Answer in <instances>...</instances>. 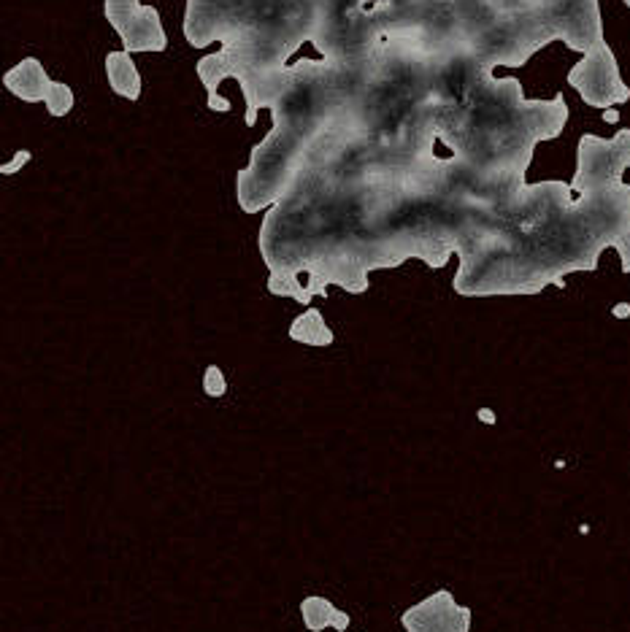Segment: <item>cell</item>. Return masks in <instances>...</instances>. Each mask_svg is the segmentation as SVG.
<instances>
[{
  "mask_svg": "<svg viewBox=\"0 0 630 632\" xmlns=\"http://www.w3.org/2000/svg\"><path fill=\"white\" fill-rule=\"evenodd\" d=\"M630 168V130L620 127L614 138H598L585 133L576 149V173L571 181L574 192H593L622 184V173Z\"/></svg>",
  "mask_w": 630,
  "mask_h": 632,
  "instance_id": "1",
  "label": "cell"
},
{
  "mask_svg": "<svg viewBox=\"0 0 630 632\" xmlns=\"http://www.w3.org/2000/svg\"><path fill=\"white\" fill-rule=\"evenodd\" d=\"M566 79L579 92V98L585 100L587 106H593V109L606 111L630 100V87L622 82L617 57H614L612 46L606 44V41H598L568 71Z\"/></svg>",
  "mask_w": 630,
  "mask_h": 632,
  "instance_id": "2",
  "label": "cell"
},
{
  "mask_svg": "<svg viewBox=\"0 0 630 632\" xmlns=\"http://www.w3.org/2000/svg\"><path fill=\"white\" fill-rule=\"evenodd\" d=\"M541 19L549 36L563 41L568 49L587 55L598 41H603V19L598 0H544Z\"/></svg>",
  "mask_w": 630,
  "mask_h": 632,
  "instance_id": "3",
  "label": "cell"
},
{
  "mask_svg": "<svg viewBox=\"0 0 630 632\" xmlns=\"http://www.w3.org/2000/svg\"><path fill=\"white\" fill-rule=\"evenodd\" d=\"M103 14L111 28L119 33L125 52L130 55L168 49L163 19L155 6H144L141 0H103Z\"/></svg>",
  "mask_w": 630,
  "mask_h": 632,
  "instance_id": "4",
  "label": "cell"
},
{
  "mask_svg": "<svg viewBox=\"0 0 630 632\" xmlns=\"http://www.w3.org/2000/svg\"><path fill=\"white\" fill-rule=\"evenodd\" d=\"M474 614L460 605L449 589H439L430 597L406 608L401 624L406 632H471Z\"/></svg>",
  "mask_w": 630,
  "mask_h": 632,
  "instance_id": "5",
  "label": "cell"
},
{
  "mask_svg": "<svg viewBox=\"0 0 630 632\" xmlns=\"http://www.w3.org/2000/svg\"><path fill=\"white\" fill-rule=\"evenodd\" d=\"M3 84L11 95H17L25 103H44L49 90H52V79L46 76L38 57H25L22 63L9 68L3 73Z\"/></svg>",
  "mask_w": 630,
  "mask_h": 632,
  "instance_id": "6",
  "label": "cell"
},
{
  "mask_svg": "<svg viewBox=\"0 0 630 632\" xmlns=\"http://www.w3.org/2000/svg\"><path fill=\"white\" fill-rule=\"evenodd\" d=\"M103 68H106V79H109V87L114 95L125 100H138L141 98V73H138L133 57L125 49L119 52H109L106 60H103Z\"/></svg>",
  "mask_w": 630,
  "mask_h": 632,
  "instance_id": "7",
  "label": "cell"
},
{
  "mask_svg": "<svg viewBox=\"0 0 630 632\" xmlns=\"http://www.w3.org/2000/svg\"><path fill=\"white\" fill-rule=\"evenodd\" d=\"M301 616L309 632H322V630H328V627H333V630H338V632H347V627H349L347 611H341V608H336V605L330 603L328 597H320V595L303 597Z\"/></svg>",
  "mask_w": 630,
  "mask_h": 632,
  "instance_id": "8",
  "label": "cell"
},
{
  "mask_svg": "<svg viewBox=\"0 0 630 632\" xmlns=\"http://www.w3.org/2000/svg\"><path fill=\"white\" fill-rule=\"evenodd\" d=\"M290 338L303 346H330L336 341V335L320 314V308H306L301 316H295L290 325Z\"/></svg>",
  "mask_w": 630,
  "mask_h": 632,
  "instance_id": "9",
  "label": "cell"
},
{
  "mask_svg": "<svg viewBox=\"0 0 630 632\" xmlns=\"http://www.w3.org/2000/svg\"><path fill=\"white\" fill-rule=\"evenodd\" d=\"M74 90L65 82H52V90L46 95L44 106L49 111V117H65L74 109Z\"/></svg>",
  "mask_w": 630,
  "mask_h": 632,
  "instance_id": "10",
  "label": "cell"
},
{
  "mask_svg": "<svg viewBox=\"0 0 630 632\" xmlns=\"http://www.w3.org/2000/svg\"><path fill=\"white\" fill-rule=\"evenodd\" d=\"M487 3H490V9L495 14H501L506 19H517L525 17V14H533L544 0H487Z\"/></svg>",
  "mask_w": 630,
  "mask_h": 632,
  "instance_id": "11",
  "label": "cell"
},
{
  "mask_svg": "<svg viewBox=\"0 0 630 632\" xmlns=\"http://www.w3.org/2000/svg\"><path fill=\"white\" fill-rule=\"evenodd\" d=\"M203 392L209 395V398H222L225 392H228V379H225V373H222L220 365H209L206 373H203Z\"/></svg>",
  "mask_w": 630,
  "mask_h": 632,
  "instance_id": "12",
  "label": "cell"
},
{
  "mask_svg": "<svg viewBox=\"0 0 630 632\" xmlns=\"http://www.w3.org/2000/svg\"><path fill=\"white\" fill-rule=\"evenodd\" d=\"M30 160H33V154H30V149H19V152L14 154V157H11L9 163L0 165V173H3V176L19 173V171H22V168H25V165L30 163Z\"/></svg>",
  "mask_w": 630,
  "mask_h": 632,
  "instance_id": "13",
  "label": "cell"
},
{
  "mask_svg": "<svg viewBox=\"0 0 630 632\" xmlns=\"http://www.w3.org/2000/svg\"><path fill=\"white\" fill-rule=\"evenodd\" d=\"M614 249H617V254H620L622 273H630V230L622 235L617 244H614Z\"/></svg>",
  "mask_w": 630,
  "mask_h": 632,
  "instance_id": "14",
  "label": "cell"
},
{
  "mask_svg": "<svg viewBox=\"0 0 630 632\" xmlns=\"http://www.w3.org/2000/svg\"><path fill=\"white\" fill-rule=\"evenodd\" d=\"M603 119H606L609 125H617V122H620V111H617V109H606V111H603Z\"/></svg>",
  "mask_w": 630,
  "mask_h": 632,
  "instance_id": "15",
  "label": "cell"
},
{
  "mask_svg": "<svg viewBox=\"0 0 630 632\" xmlns=\"http://www.w3.org/2000/svg\"><path fill=\"white\" fill-rule=\"evenodd\" d=\"M614 316H630V303H620V306H614Z\"/></svg>",
  "mask_w": 630,
  "mask_h": 632,
  "instance_id": "16",
  "label": "cell"
},
{
  "mask_svg": "<svg viewBox=\"0 0 630 632\" xmlns=\"http://www.w3.org/2000/svg\"><path fill=\"white\" fill-rule=\"evenodd\" d=\"M622 3H625V6H628V9H630V0H622Z\"/></svg>",
  "mask_w": 630,
  "mask_h": 632,
  "instance_id": "17",
  "label": "cell"
}]
</instances>
